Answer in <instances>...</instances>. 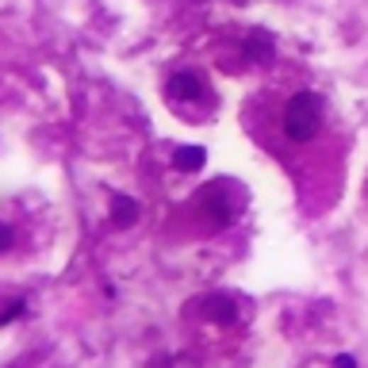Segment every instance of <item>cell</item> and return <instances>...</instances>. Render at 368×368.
I'll use <instances>...</instances> for the list:
<instances>
[{"label":"cell","mask_w":368,"mask_h":368,"mask_svg":"<svg viewBox=\"0 0 368 368\" xmlns=\"http://www.w3.org/2000/svg\"><path fill=\"white\" fill-rule=\"evenodd\" d=\"M323 127V96L318 92H296L284 108V135L291 143H311Z\"/></svg>","instance_id":"1"},{"label":"cell","mask_w":368,"mask_h":368,"mask_svg":"<svg viewBox=\"0 0 368 368\" xmlns=\"http://www.w3.org/2000/svg\"><path fill=\"white\" fill-rule=\"evenodd\" d=\"M165 92L173 100H196L203 92V84H200V77H196V73H173V77H169V84H165Z\"/></svg>","instance_id":"2"},{"label":"cell","mask_w":368,"mask_h":368,"mask_svg":"<svg viewBox=\"0 0 368 368\" xmlns=\"http://www.w3.org/2000/svg\"><path fill=\"white\" fill-rule=\"evenodd\" d=\"M203 162H207V150L203 146H181L173 154V165L181 169V173H200Z\"/></svg>","instance_id":"3"},{"label":"cell","mask_w":368,"mask_h":368,"mask_svg":"<svg viewBox=\"0 0 368 368\" xmlns=\"http://www.w3.org/2000/svg\"><path fill=\"white\" fill-rule=\"evenodd\" d=\"M111 223L116 226H135L138 223V203L130 196H111Z\"/></svg>","instance_id":"4"},{"label":"cell","mask_w":368,"mask_h":368,"mask_svg":"<svg viewBox=\"0 0 368 368\" xmlns=\"http://www.w3.org/2000/svg\"><path fill=\"white\" fill-rule=\"evenodd\" d=\"M203 307H207V318H211V323L230 326L234 318H238V315H234V303H230L226 296H207V299H203Z\"/></svg>","instance_id":"5"},{"label":"cell","mask_w":368,"mask_h":368,"mask_svg":"<svg viewBox=\"0 0 368 368\" xmlns=\"http://www.w3.org/2000/svg\"><path fill=\"white\" fill-rule=\"evenodd\" d=\"M245 46H250V54H257V58H272V39H269V35L265 31H257V35H250V43H245Z\"/></svg>","instance_id":"6"},{"label":"cell","mask_w":368,"mask_h":368,"mask_svg":"<svg viewBox=\"0 0 368 368\" xmlns=\"http://www.w3.org/2000/svg\"><path fill=\"white\" fill-rule=\"evenodd\" d=\"M23 311H27V303H23V299H12V303H8L4 311H0V326H4V323H16V318H20Z\"/></svg>","instance_id":"7"},{"label":"cell","mask_w":368,"mask_h":368,"mask_svg":"<svg viewBox=\"0 0 368 368\" xmlns=\"http://www.w3.org/2000/svg\"><path fill=\"white\" fill-rule=\"evenodd\" d=\"M8 245H12V230H8V226H4V223H0V253H4V250H8Z\"/></svg>","instance_id":"8"},{"label":"cell","mask_w":368,"mask_h":368,"mask_svg":"<svg viewBox=\"0 0 368 368\" xmlns=\"http://www.w3.org/2000/svg\"><path fill=\"white\" fill-rule=\"evenodd\" d=\"M334 368H357V361L349 353H342V357H334Z\"/></svg>","instance_id":"9"}]
</instances>
